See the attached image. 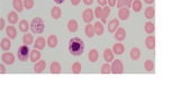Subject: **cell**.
Returning a JSON list of instances; mask_svg holds the SVG:
<instances>
[{
  "label": "cell",
  "instance_id": "obj_39",
  "mask_svg": "<svg viewBox=\"0 0 180 101\" xmlns=\"http://www.w3.org/2000/svg\"><path fill=\"white\" fill-rule=\"evenodd\" d=\"M101 13H103V8L100 7H97L95 9V16L97 18H100L101 17Z\"/></svg>",
  "mask_w": 180,
  "mask_h": 101
},
{
  "label": "cell",
  "instance_id": "obj_27",
  "mask_svg": "<svg viewBox=\"0 0 180 101\" xmlns=\"http://www.w3.org/2000/svg\"><path fill=\"white\" fill-rule=\"evenodd\" d=\"M35 49H45V39L43 37H38L36 41H35Z\"/></svg>",
  "mask_w": 180,
  "mask_h": 101
},
{
  "label": "cell",
  "instance_id": "obj_15",
  "mask_svg": "<svg viewBox=\"0 0 180 101\" xmlns=\"http://www.w3.org/2000/svg\"><path fill=\"white\" fill-rule=\"evenodd\" d=\"M129 55H131V59L133 61H137L140 59V56H141V51L137 47H133L131 49V52H129Z\"/></svg>",
  "mask_w": 180,
  "mask_h": 101
},
{
  "label": "cell",
  "instance_id": "obj_16",
  "mask_svg": "<svg viewBox=\"0 0 180 101\" xmlns=\"http://www.w3.org/2000/svg\"><path fill=\"white\" fill-rule=\"evenodd\" d=\"M6 34H7V36H9V38H16L17 31L14 26H8V27H6Z\"/></svg>",
  "mask_w": 180,
  "mask_h": 101
},
{
  "label": "cell",
  "instance_id": "obj_36",
  "mask_svg": "<svg viewBox=\"0 0 180 101\" xmlns=\"http://www.w3.org/2000/svg\"><path fill=\"white\" fill-rule=\"evenodd\" d=\"M100 73H103V74H109V73H111V65H109L108 63H106V64H104V65L101 66Z\"/></svg>",
  "mask_w": 180,
  "mask_h": 101
},
{
  "label": "cell",
  "instance_id": "obj_20",
  "mask_svg": "<svg viewBox=\"0 0 180 101\" xmlns=\"http://www.w3.org/2000/svg\"><path fill=\"white\" fill-rule=\"evenodd\" d=\"M111 14V8L109 7H104L103 8V13H101V23L105 24V23H107V18Z\"/></svg>",
  "mask_w": 180,
  "mask_h": 101
},
{
  "label": "cell",
  "instance_id": "obj_10",
  "mask_svg": "<svg viewBox=\"0 0 180 101\" xmlns=\"http://www.w3.org/2000/svg\"><path fill=\"white\" fill-rule=\"evenodd\" d=\"M126 37V31H125L124 28H118L115 31V38L117 41H123Z\"/></svg>",
  "mask_w": 180,
  "mask_h": 101
},
{
  "label": "cell",
  "instance_id": "obj_43",
  "mask_svg": "<svg viewBox=\"0 0 180 101\" xmlns=\"http://www.w3.org/2000/svg\"><path fill=\"white\" fill-rule=\"evenodd\" d=\"M83 2H84V5H87V6H91L92 2H94V0H83Z\"/></svg>",
  "mask_w": 180,
  "mask_h": 101
},
{
  "label": "cell",
  "instance_id": "obj_4",
  "mask_svg": "<svg viewBox=\"0 0 180 101\" xmlns=\"http://www.w3.org/2000/svg\"><path fill=\"white\" fill-rule=\"evenodd\" d=\"M111 73L122 74V73H123V71H124L123 62H122V61H119V60H115V61H113V64H111Z\"/></svg>",
  "mask_w": 180,
  "mask_h": 101
},
{
  "label": "cell",
  "instance_id": "obj_6",
  "mask_svg": "<svg viewBox=\"0 0 180 101\" xmlns=\"http://www.w3.org/2000/svg\"><path fill=\"white\" fill-rule=\"evenodd\" d=\"M82 19H83V21H86L87 24L91 23V21H92V19H94V11L91 10L90 8H87L86 10L83 11Z\"/></svg>",
  "mask_w": 180,
  "mask_h": 101
},
{
  "label": "cell",
  "instance_id": "obj_46",
  "mask_svg": "<svg viewBox=\"0 0 180 101\" xmlns=\"http://www.w3.org/2000/svg\"><path fill=\"white\" fill-rule=\"evenodd\" d=\"M54 2H56V4H63L64 2V0H54Z\"/></svg>",
  "mask_w": 180,
  "mask_h": 101
},
{
  "label": "cell",
  "instance_id": "obj_13",
  "mask_svg": "<svg viewBox=\"0 0 180 101\" xmlns=\"http://www.w3.org/2000/svg\"><path fill=\"white\" fill-rule=\"evenodd\" d=\"M50 70H51V73L52 74H59L61 73V64L59 62H53L51 64V67H50Z\"/></svg>",
  "mask_w": 180,
  "mask_h": 101
},
{
  "label": "cell",
  "instance_id": "obj_22",
  "mask_svg": "<svg viewBox=\"0 0 180 101\" xmlns=\"http://www.w3.org/2000/svg\"><path fill=\"white\" fill-rule=\"evenodd\" d=\"M94 28H95V34H97L98 36L103 35V33H104V25H103V23L97 21L94 25Z\"/></svg>",
  "mask_w": 180,
  "mask_h": 101
},
{
  "label": "cell",
  "instance_id": "obj_26",
  "mask_svg": "<svg viewBox=\"0 0 180 101\" xmlns=\"http://www.w3.org/2000/svg\"><path fill=\"white\" fill-rule=\"evenodd\" d=\"M131 7L133 8V10H134L135 13H139V11H141V9H142V1H141V0H133Z\"/></svg>",
  "mask_w": 180,
  "mask_h": 101
},
{
  "label": "cell",
  "instance_id": "obj_17",
  "mask_svg": "<svg viewBox=\"0 0 180 101\" xmlns=\"http://www.w3.org/2000/svg\"><path fill=\"white\" fill-rule=\"evenodd\" d=\"M88 59L91 63L97 62L98 59H99V53L96 51V49H91L89 52V55H88Z\"/></svg>",
  "mask_w": 180,
  "mask_h": 101
},
{
  "label": "cell",
  "instance_id": "obj_32",
  "mask_svg": "<svg viewBox=\"0 0 180 101\" xmlns=\"http://www.w3.org/2000/svg\"><path fill=\"white\" fill-rule=\"evenodd\" d=\"M144 69H145L148 72H153L154 71V63L151 60H146L145 63H144Z\"/></svg>",
  "mask_w": 180,
  "mask_h": 101
},
{
  "label": "cell",
  "instance_id": "obj_40",
  "mask_svg": "<svg viewBox=\"0 0 180 101\" xmlns=\"http://www.w3.org/2000/svg\"><path fill=\"white\" fill-rule=\"evenodd\" d=\"M0 73L1 74H5L6 73V69H5V66L2 63H0Z\"/></svg>",
  "mask_w": 180,
  "mask_h": 101
},
{
  "label": "cell",
  "instance_id": "obj_5",
  "mask_svg": "<svg viewBox=\"0 0 180 101\" xmlns=\"http://www.w3.org/2000/svg\"><path fill=\"white\" fill-rule=\"evenodd\" d=\"M1 62L5 63V64H7V65H11V64H14V62H15L14 54L10 53V52L4 53V54L1 55Z\"/></svg>",
  "mask_w": 180,
  "mask_h": 101
},
{
  "label": "cell",
  "instance_id": "obj_11",
  "mask_svg": "<svg viewBox=\"0 0 180 101\" xmlns=\"http://www.w3.org/2000/svg\"><path fill=\"white\" fill-rule=\"evenodd\" d=\"M45 67H46V62L45 61H39V62H37L35 64L34 71L36 73H42L45 70Z\"/></svg>",
  "mask_w": 180,
  "mask_h": 101
},
{
  "label": "cell",
  "instance_id": "obj_2",
  "mask_svg": "<svg viewBox=\"0 0 180 101\" xmlns=\"http://www.w3.org/2000/svg\"><path fill=\"white\" fill-rule=\"evenodd\" d=\"M32 29V31L33 33H35V34H41V33H43L44 31V28H45V25H44V21H43V19L39 17H36L33 19V21H32L31 24V27H29Z\"/></svg>",
  "mask_w": 180,
  "mask_h": 101
},
{
  "label": "cell",
  "instance_id": "obj_41",
  "mask_svg": "<svg viewBox=\"0 0 180 101\" xmlns=\"http://www.w3.org/2000/svg\"><path fill=\"white\" fill-rule=\"evenodd\" d=\"M5 28V20L4 18H0V31H2Z\"/></svg>",
  "mask_w": 180,
  "mask_h": 101
},
{
  "label": "cell",
  "instance_id": "obj_29",
  "mask_svg": "<svg viewBox=\"0 0 180 101\" xmlns=\"http://www.w3.org/2000/svg\"><path fill=\"white\" fill-rule=\"evenodd\" d=\"M28 29H29V24L27 23V20L23 19V20L19 21V31H23V33H27Z\"/></svg>",
  "mask_w": 180,
  "mask_h": 101
},
{
  "label": "cell",
  "instance_id": "obj_21",
  "mask_svg": "<svg viewBox=\"0 0 180 101\" xmlns=\"http://www.w3.org/2000/svg\"><path fill=\"white\" fill-rule=\"evenodd\" d=\"M133 0H117L118 8H129L132 6Z\"/></svg>",
  "mask_w": 180,
  "mask_h": 101
},
{
  "label": "cell",
  "instance_id": "obj_34",
  "mask_svg": "<svg viewBox=\"0 0 180 101\" xmlns=\"http://www.w3.org/2000/svg\"><path fill=\"white\" fill-rule=\"evenodd\" d=\"M154 14H156V10L153 7H148L145 9V17L148 19H151V18L154 17Z\"/></svg>",
  "mask_w": 180,
  "mask_h": 101
},
{
  "label": "cell",
  "instance_id": "obj_42",
  "mask_svg": "<svg viewBox=\"0 0 180 101\" xmlns=\"http://www.w3.org/2000/svg\"><path fill=\"white\" fill-rule=\"evenodd\" d=\"M107 1H108L109 7H114L115 5H116V0H107Z\"/></svg>",
  "mask_w": 180,
  "mask_h": 101
},
{
  "label": "cell",
  "instance_id": "obj_7",
  "mask_svg": "<svg viewBox=\"0 0 180 101\" xmlns=\"http://www.w3.org/2000/svg\"><path fill=\"white\" fill-rule=\"evenodd\" d=\"M111 51H113V53L116 54V55H122V54H124V52H125V47L122 43H117V44H115V45L113 46V49H111Z\"/></svg>",
  "mask_w": 180,
  "mask_h": 101
},
{
  "label": "cell",
  "instance_id": "obj_33",
  "mask_svg": "<svg viewBox=\"0 0 180 101\" xmlns=\"http://www.w3.org/2000/svg\"><path fill=\"white\" fill-rule=\"evenodd\" d=\"M23 43H24V45H27V46L31 45L32 43H33V35L26 33L24 35V37H23Z\"/></svg>",
  "mask_w": 180,
  "mask_h": 101
},
{
  "label": "cell",
  "instance_id": "obj_1",
  "mask_svg": "<svg viewBox=\"0 0 180 101\" xmlns=\"http://www.w3.org/2000/svg\"><path fill=\"white\" fill-rule=\"evenodd\" d=\"M69 52L73 56L82 55L84 52V43L79 37H73L69 41Z\"/></svg>",
  "mask_w": 180,
  "mask_h": 101
},
{
  "label": "cell",
  "instance_id": "obj_3",
  "mask_svg": "<svg viewBox=\"0 0 180 101\" xmlns=\"http://www.w3.org/2000/svg\"><path fill=\"white\" fill-rule=\"evenodd\" d=\"M29 49H28L27 45H23L21 46L19 49H18V53H17V56L18 59L21 60V62H26L28 60V55H29Z\"/></svg>",
  "mask_w": 180,
  "mask_h": 101
},
{
  "label": "cell",
  "instance_id": "obj_44",
  "mask_svg": "<svg viewBox=\"0 0 180 101\" xmlns=\"http://www.w3.org/2000/svg\"><path fill=\"white\" fill-rule=\"evenodd\" d=\"M97 1L100 6H105V5L107 4V0H97Z\"/></svg>",
  "mask_w": 180,
  "mask_h": 101
},
{
  "label": "cell",
  "instance_id": "obj_24",
  "mask_svg": "<svg viewBox=\"0 0 180 101\" xmlns=\"http://www.w3.org/2000/svg\"><path fill=\"white\" fill-rule=\"evenodd\" d=\"M29 54H31V61L32 62H37L38 60L41 59V53L38 52V49H33V51H31L29 52Z\"/></svg>",
  "mask_w": 180,
  "mask_h": 101
},
{
  "label": "cell",
  "instance_id": "obj_12",
  "mask_svg": "<svg viewBox=\"0 0 180 101\" xmlns=\"http://www.w3.org/2000/svg\"><path fill=\"white\" fill-rule=\"evenodd\" d=\"M118 26H119V20H118V19H113V20L109 21V24H108V31H109V33H115Z\"/></svg>",
  "mask_w": 180,
  "mask_h": 101
},
{
  "label": "cell",
  "instance_id": "obj_38",
  "mask_svg": "<svg viewBox=\"0 0 180 101\" xmlns=\"http://www.w3.org/2000/svg\"><path fill=\"white\" fill-rule=\"evenodd\" d=\"M24 7L27 9V10H29V9H32V8L34 7V0H24Z\"/></svg>",
  "mask_w": 180,
  "mask_h": 101
},
{
  "label": "cell",
  "instance_id": "obj_23",
  "mask_svg": "<svg viewBox=\"0 0 180 101\" xmlns=\"http://www.w3.org/2000/svg\"><path fill=\"white\" fill-rule=\"evenodd\" d=\"M47 45L51 47V49H54L58 45V37L55 35H50L49 38H47Z\"/></svg>",
  "mask_w": 180,
  "mask_h": 101
},
{
  "label": "cell",
  "instance_id": "obj_19",
  "mask_svg": "<svg viewBox=\"0 0 180 101\" xmlns=\"http://www.w3.org/2000/svg\"><path fill=\"white\" fill-rule=\"evenodd\" d=\"M68 29L71 33H74V31H78V23H77L76 19H70L68 21Z\"/></svg>",
  "mask_w": 180,
  "mask_h": 101
},
{
  "label": "cell",
  "instance_id": "obj_37",
  "mask_svg": "<svg viewBox=\"0 0 180 101\" xmlns=\"http://www.w3.org/2000/svg\"><path fill=\"white\" fill-rule=\"evenodd\" d=\"M72 72L74 74H79L81 72V64L79 62H76L72 65Z\"/></svg>",
  "mask_w": 180,
  "mask_h": 101
},
{
  "label": "cell",
  "instance_id": "obj_45",
  "mask_svg": "<svg viewBox=\"0 0 180 101\" xmlns=\"http://www.w3.org/2000/svg\"><path fill=\"white\" fill-rule=\"evenodd\" d=\"M80 1H81V0H71V4H72L73 6H77V5H79Z\"/></svg>",
  "mask_w": 180,
  "mask_h": 101
},
{
  "label": "cell",
  "instance_id": "obj_47",
  "mask_svg": "<svg viewBox=\"0 0 180 101\" xmlns=\"http://www.w3.org/2000/svg\"><path fill=\"white\" fill-rule=\"evenodd\" d=\"M144 2H146V4H153L154 0H144Z\"/></svg>",
  "mask_w": 180,
  "mask_h": 101
},
{
  "label": "cell",
  "instance_id": "obj_14",
  "mask_svg": "<svg viewBox=\"0 0 180 101\" xmlns=\"http://www.w3.org/2000/svg\"><path fill=\"white\" fill-rule=\"evenodd\" d=\"M114 53H113V51L111 49H105V52H104V59H105V61L107 63H109V62H113L114 61Z\"/></svg>",
  "mask_w": 180,
  "mask_h": 101
},
{
  "label": "cell",
  "instance_id": "obj_28",
  "mask_svg": "<svg viewBox=\"0 0 180 101\" xmlns=\"http://www.w3.org/2000/svg\"><path fill=\"white\" fill-rule=\"evenodd\" d=\"M61 15H62V11H61V9H60L59 7L52 8V10H51V16H52V18L59 19V18H61Z\"/></svg>",
  "mask_w": 180,
  "mask_h": 101
},
{
  "label": "cell",
  "instance_id": "obj_31",
  "mask_svg": "<svg viewBox=\"0 0 180 101\" xmlns=\"http://www.w3.org/2000/svg\"><path fill=\"white\" fill-rule=\"evenodd\" d=\"M84 33H86V35L91 38V37H94L95 35V28L92 25H87L86 26V29H84Z\"/></svg>",
  "mask_w": 180,
  "mask_h": 101
},
{
  "label": "cell",
  "instance_id": "obj_35",
  "mask_svg": "<svg viewBox=\"0 0 180 101\" xmlns=\"http://www.w3.org/2000/svg\"><path fill=\"white\" fill-rule=\"evenodd\" d=\"M154 29H156V27H154V24H153V23L148 21L145 24V31L148 34H152L153 31H154Z\"/></svg>",
  "mask_w": 180,
  "mask_h": 101
},
{
  "label": "cell",
  "instance_id": "obj_9",
  "mask_svg": "<svg viewBox=\"0 0 180 101\" xmlns=\"http://www.w3.org/2000/svg\"><path fill=\"white\" fill-rule=\"evenodd\" d=\"M145 45L149 49H156V38H154V36H148V37H146Z\"/></svg>",
  "mask_w": 180,
  "mask_h": 101
},
{
  "label": "cell",
  "instance_id": "obj_18",
  "mask_svg": "<svg viewBox=\"0 0 180 101\" xmlns=\"http://www.w3.org/2000/svg\"><path fill=\"white\" fill-rule=\"evenodd\" d=\"M11 47V43L9 41V38H2L0 42V49L2 51H8Z\"/></svg>",
  "mask_w": 180,
  "mask_h": 101
},
{
  "label": "cell",
  "instance_id": "obj_8",
  "mask_svg": "<svg viewBox=\"0 0 180 101\" xmlns=\"http://www.w3.org/2000/svg\"><path fill=\"white\" fill-rule=\"evenodd\" d=\"M118 17L122 20H126L129 17V9L128 8H119V11H118Z\"/></svg>",
  "mask_w": 180,
  "mask_h": 101
},
{
  "label": "cell",
  "instance_id": "obj_25",
  "mask_svg": "<svg viewBox=\"0 0 180 101\" xmlns=\"http://www.w3.org/2000/svg\"><path fill=\"white\" fill-rule=\"evenodd\" d=\"M13 7L16 11L21 13L23 11V8H24V5H23V1L21 0H13Z\"/></svg>",
  "mask_w": 180,
  "mask_h": 101
},
{
  "label": "cell",
  "instance_id": "obj_30",
  "mask_svg": "<svg viewBox=\"0 0 180 101\" xmlns=\"http://www.w3.org/2000/svg\"><path fill=\"white\" fill-rule=\"evenodd\" d=\"M8 21L10 23V24H16L18 21V15L16 11H11L8 14Z\"/></svg>",
  "mask_w": 180,
  "mask_h": 101
}]
</instances>
